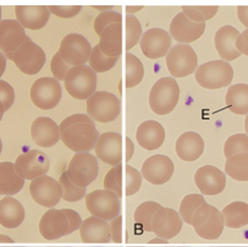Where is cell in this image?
<instances>
[{"instance_id": "cell-50", "label": "cell", "mask_w": 248, "mask_h": 247, "mask_svg": "<svg viewBox=\"0 0 248 247\" xmlns=\"http://www.w3.org/2000/svg\"><path fill=\"white\" fill-rule=\"evenodd\" d=\"M183 10V13L187 16V17L192 20L194 22H205L206 19L202 14L200 12L199 10L195 8V5H192V7H187V5H185V7L182 8Z\"/></svg>"}, {"instance_id": "cell-23", "label": "cell", "mask_w": 248, "mask_h": 247, "mask_svg": "<svg viewBox=\"0 0 248 247\" xmlns=\"http://www.w3.org/2000/svg\"><path fill=\"white\" fill-rule=\"evenodd\" d=\"M32 140L42 148H51L61 139L60 126L48 117H37L30 128Z\"/></svg>"}, {"instance_id": "cell-30", "label": "cell", "mask_w": 248, "mask_h": 247, "mask_svg": "<svg viewBox=\"0 0 248 247\" xmlns=\"http://www.w3.org/2000/svg\"><path fill=\"white\" fill-rule=\"evenodd\" d=\"M26 216L25 209L17 200L5 196L0 201V225L7 229H14L21 225Z\"/></svg>"}, {"instance_id": "cell-52", "label": "cell", "mask_w": 248, "mask_h": 247, "mask_svg": "<svg viewBox=\"0 0 248 247\" xmlns=\"http://www.w3.org/2000/svg\"><path fill=\"white\" fill-rule=\"evenodd\" d=\"M202 14L206 20H209L212 17H214V15H217L218 7L217 5H209V7H205V5H196L195 7Z\"/></svg>"}, {"instance_id": "cell-26", "label": "cell", "mask_w": 248, "mask_h": 247, "mask_svg": "<svg viewBox=\"0 0 248 247\" xmlns=\"http://www.w3.org/2000/svg\"><path fill=\"white\" fill-rule=\"evenodd\" d=\"M240 32L232 26H224L217 31L214 36V45L219 57L225 62L234 61L241 57L235 47V42Z\"/></svg>"}, {"instance_id": "cell-39", "label": "cell", "mask_w": 248, "mask_h": 247, "mask_svg": "<svg viewBox=\"0 0 248 247\" xmlns=\"http://www.w3.org/2000/svg\"><path fill=\"white\" fill-rule=\"evenodd\" d=\"M59 183L62 188V199L69 203H76L86 196V189L77 187L75 184H72L68 177L67 171H65L60 176Z\"/></svg>"}, {"instance_id": "cell-2", "label": "cell", "mask_w": 248, "mask_h": 247, "mask_svg": "<svg viewBox=\"0 0 248 247\" xmlns=\"http://www.w3.org/2000/svg\"><path fill=\"white\" fill-rule=\"evenodd\" d=\"M179 94L180 89L175 78L161 77L154 84L150 92V108L159 116L170 114L176 108Z\"/></svg>"}, {"instance_id": "cell-57", "label": "cell", "mask_w": 248, "mask_h": 247, "mask_svg": "<svg viewBox=\"0 0 248 247\" xmlns=\"http://www.w3.org/2000/svg\"><path fill=\"white\" fill-rule=\"evenodd\" d=\"M169 241L161 239V238H155L149 241V244H168Z\"/></svg>"}, {"instance_id": "cell-49", "label": "cell", "mask_w": 248, "mask_h": 247, "mask_svg": "<svg viewBox=\"0 0 248 247\" xmlns=\"http://www.w3.org/2000/svg\"><path fill=\"white\" fill-rule=\"evenodd\" d=\"M63 211L67 218H68V222H69V230H68V234L72 233L73 232H76V230L80 229L81 225H82V218L80 216V215L75 210L72 209H62Z\"/></svg>"}, {"instance_id": "cell-51", "label": "cell", "mask_w": 248, "mask_h": 247, "mask_svg": "<svg viewBox=\"0 0 248 247\" xmlns=\"http://www.w3.org/2000/svg\"><path fill=\"white\" fill-rule=\"evenodd\" d=\"M235 47L241 54L248 57V29L240 33V35L235 42Z\"/></svg>"}, {"instance_id": "cell-61", "label": "cell", "mask_w": 248, "mask_h": 247, "mask_svg": "<svg viewBox=\"0 0 248 247\" xmlns=\"http://www.w3.org/2000/svg\"><path fill=\"white\" fill-rule=\"evenodd\" d=\"M245 132H246V134L248 135V115H247V117L245 118Z\"/></svg>"}, {"instance_id": "cell-24", "label": "cell", "mask_w": 248, "mask_h": 247, "mask_svg": "<svg viewBox=\"0 0 248 247\" xmlns=\"http://www.w3.org/2000/svg\"><path fill=\"white\" fill-rule=\"evenodd\" d=\"M16 20L30 30H41L50 17L48 7L45 5H17L15 7Z\"/></svg>"}, {"instance_id": "cell-7", "label": "cell", "mask_w": 248, "mask_h": 247, "mask_svg": "<svg viewBox=\"0 0 248 247\" xmlns=\"http://www.w3.org/2000/svg\"><path fill=\"white\" fill-rule=\"evenodd\" d=\"M85 205L92 216L108 222L120 216L121 204L119 198L108 190H94L86 194Z\"/></svg>"}, {"instance_id": "cell-19", "label": "cell", "mask_w": 248, "mask_h": 247, "mask_svg": "<svg viewBox=\"0 0 248 247\" xmlns=\"http://www.w3.org/2000/svg\"><path fill=\"white\" fill-rule=\"evenodd\" d=\"M194 183L204 195H217L226 187V175L214 166H202L194 174Z\"/></svg>"}, {"instance_id": "cell-28", "label": "cell", "mask_w": 248, "mask_h": 247, "mask_svg": "<svg viewBox=\"0 0 248 247\" xmlns=\"http://www.w3.org/2000/svg\"><path fill=\"white\" fill-rule=\"evenodd\" d=\"M80 237L84 243H109V224L102 218L89 216L80 227Z\"/></svg>"}, {"instance_id": "cell-5", "label": "cell", "mask_w": 248, "mask_h": 247, "mask_svg": "<svg viewBox=\"0 0 248 247\" xmlns=\"http://www.w3.org/2000/svg\"><path fill=\"white\" fill-rule=\"evenodd\" d=\"M99 133L94 124L78 123L61 133V140L65 147L75 153H88L98 141Z\"/></svg>"}, {"instance_id": "cell-43", "label": "cell", "mask_w": 248, "mask_h": 247, "mask_svg": "<svg viewBox=\"0 0 248 247\" xmlns=\"http://www.w3.org/2000/svg\"><path fill=\"white\" fill-rule=\"evenodd\" d=\"M115 24L122 25V15L114 11H107V12L100 13L94 19L93 29L97 35H101V33L105 29L106 27Z\"/></svg>"}, {"instance_id": "cell-6", "label": "cell", "mask_w": 248, "mask_h": 247, "mask_svg": "<svg viewBox=\"0 0 248 247\" xmlns=\"http://www.w3.org/2000/svg\"><path fill=\"white\" fill-rule=\"evenodd\" d=\"M86 110L93 121L108 123L119 116L121 103L115 94L108 92H95L86 100Z\"/></svg>"}, {"instance_id": "cell-17", "label": "cell", "mask_w": 248, "mask_h": 247, "mask_svg": "<svg viewBox=\"0 0 248 247\" xmlns=\"http://www.w3.org/2000/svg\"><path fill=\"white\" fill-rule=\"evenodd\" d=\"M95 155L105 164L116 167L123 159V139L120 134L107 132L101 134L94 147Z\"/></svg>"}, {"instance_id": "cell-36", "label": "cell", "mask_w": 248, "mask_h": 247, "mask_svg": "<svg viewBox=\"0 0 248 247\" xmlns=\"http://www.w3.org/2000/svg\"><path fill=\"white\" fill-rule=\"evenodd\" d=\"M161 207L160 204L156 203L153 201H146L140 204L134 213V220L135 223L138 226L142 228V230L146 232H152V220L153 216Z\"/></svg>"}, {"instance_id": "cell-34", "label": "cell", "mask_w": 248, "mask_h": 247, "mask_svg": "<svg viewBox=\"0 0 248 247\" xmlns=\"http://www.w3.org/2000/svg\"><path fill=\"white\" fill-rule=\"evenodd\" d=\"M225 226L239 229L248 225V204L244 201H233L228 204L222 211Z\"/></svg>"}, {"instance_id": "cell-41", "label": "cell", "mask_w": 248, "mask_h": 247, "mask_svg": "<svg viewBox=\"0 0 248 247\" xmlns=\"http://www.w3.org/2000/svg\"><path fill=\"white\" fill-rule=\"evenodd\" d=\"M142 37V27L136 16L126 15L125 17V49L129 51Z\"/></svg>"}, {"instance_id": "cell-22", "label": "cell", "mask_w": 248, "mask_h": 247, "mask_svg": "<svg viewBox=\"0 0 248 247\" xmlns=\"http://www.w3.org/2000/svg\"><path fill=\"white\" fill-rule=\"evenodd\" d=\"M31 41L26 35L25 28L17 20L4 19L0 21V50L4 53H13L21 45Z\"/></svg>"}, {"instance_id": "cell-10", "label": "cell", "mask_w": 248, "mask_h": 247, "mask_svg": "<svg viewBox=\"0 0 248 247\" xmlns=\"http://www.w3.org/2000/svg\"><path fill=\"white\" fill-rule=\"evenodd\" d=\"M98 172V161L89 153H76L67 168V174L71 183L84 189L97 178Z\"/></svg>"}, {"instance_id": "cell-53", "label": "cell", "mask_w": 248, "mask_h": 247, "mask_svg": "<svg viewBox=\"0 0 248 247\" xmlns=\"http://www.w3.org/2000/svg\"><path fill=\"white\" fill-rule=\"evenodd\" d=\"M236 14L241 24L248 29V5H240L236 8Z\"/></svg>"}, {"instance_id": "cell-1", "label": "cell", "mask_w": 248, "mask_h": 247, "mask_svg": "<svg viewBox=\"0 0 248 247\" xmlns=\"http://www.w3.org/2000/svg\"><path fill=\"white\" fill-rule=\"evenodd\" d=\"M142 185V175L132 166L119 164L106 173L103 181L105 190L116 194L121 199L123 195L136 194Z\"/></svg>"}, {"instance_id": "cell-4", "label": "cell", "mask_w": 248, "mask_h": 247, "mask_svg": "<svg viewBox=\"0 0 248 247\" xmlns=\"http://www.w3.org/2000/svg\"><path fill=\"white\" fill-rule=\"evenodd\" d=\"M65 88L72 98L87 100L95 93L97 75L89 66L71 67L64 78Z\"/></svg>"}, {"instance_id": "cell-14", "label": "cell", "mask_w": 248, "mask_h": 247, "mask_svg": "<svg viewBox=\"0 0 248 247\" xmlns=\"http://www.w3.org/2000/svg\"><path fill=\"white\" fill-rule=\"evenodd\" d=\"M31 198L36 204L46 208H52L62 199L60 183L47 175L33 179L29 186Z\"/></svg>"}, {"instance_id": "cell-31", "label": "cell", "mask_w": 248, "mask_h": 247, "mask_svg": "<svg viewBox=\"0 0 248 247\" xmlns=\"http://www.w3.org/2000/svg\"><path fill=\"white\" fill-rule=\"evenodd\" d=\"M25 179H22L15 170L13 162H0V194L12 196L24 187Z\"/></svg>"}, {"instance_id": "cell-9", "label": "cell", "mask_w": 248, "mask_h": 247, "mask_svg": "<svg viewBox=\"0 0 248 247\" xmlns=\"http://www.w3.org/2000/svg\"><path fill=\"white\" fill-rule=\"evenodd\" d=\"M166 63L168 70L173 77H186L197 69V55L189 45L177 44L167 54Z\"/></svg>"}, {"instance_id": "cell-3", "label": "cell", "mask_w": 248, "mask_h": 247, "mask_svg": "<svg viewBox=\"0 0 248 247\" xmlns=\"http://www.w3.org/2000/svg\"><path fill=\"white\" fill-rule=\"evenodd\" d=\"M233 80V68L223 60L210 61L197 67L195 81L206 89H219L229 86Z\"/></svg>"}, {"instance_id": "cell-45", "label": "cell", "mask_w": 248, "mask_h": 247, "mask_svg": "<svg viewBox=\"0 0 248 247\" xmlns=\"http://www.w3.org/2000/svg\"><path fill=\"white\" fill-rule=\"evenodd\" d=\"M15 100V93L13 87L5 81L0 80V101H1L4 110L7 111L13 105Z\"/></svg>"}, {"instance_id": "cell-12", "label": "cell", "mask_w": 248, "mask_h": 247, "mask_svg": "<svg viewBox=\"0 0 248 247\" xmlns=\"http://www.w3.org/2000/svg\"><path fill=\"white\" fill-rule=\"evenodd\" d=\"M92 46L87 39L78 33H70L62 39L59 53L67 64L76 67L85 65L92 53Z\"/></svg>"}, {"instance_id": "cell-58", "label": "cell", "mask_w": 248, "mask_h": 247, "mask_svg": "<svg viewBox=\"0 0 248 247\" xmlns=\"http://www.w3.org/2000/svg\"><path fill=\"white\" fill-rule=\"evenodd\" d=\"M0 243H11V244H13L14 240L11 239L9 235L0 234Z\"/></svg>"}, {"instance_id": "cell-60", "label": "cell", "mask_w": 248, "mask_h": 247, "mask_svg": "<svg viewBox=\"0 0 248 247\" xmlns=\"http://www.w3.org/2000/svg\"><path fill=\"white\" fill-rule=\"evenodd\" d=\"M4 111H5V110H4V106H3L1 101H0V121H1V119H2Z\"/></svg>"}, {"instance_id": "cell-56", "label": "cell", "mask_w": 248, "mask_h": 247, "mask_svg": "<svg viewBox=\"0 0 248 247\" xmlns=\"http://www.w3.org/2000/svg\"><path fill=\"white\" fill-rule=\"evenodd\" d=\"M143 9V7H126L125 11L126 13H128V15H133L134 13L139 12V11H141Z\"/></svg>"}, {"instance_id": "cell-54", "label": "cell", "mask_w": 248, "mask_h": 247, "mask_svg": "<svg viewBox=\"0 0 248 247\" xmlns=\"http://www.w3.org/2000/svg\"><path fill=\"white\" fill-rule=\"evenodd\" d=\"M134 152H135V145L132 141V139L126 137L125 138V159L124 160L126 162L131 160L134 155Z\"/></svg>"}, {"instance_id": "cell-18", "label": "cell", "mask_w": 248, "mask_h": 247, "mask_svg": "<svg viewBox=\"0 0 248 247\" xmlns=\"http://www.w3.org/2000/svg\"><path fill=\"white\" fill-rule=\"evenodd\" d=\"M183 223L178 212L161 206L152 220V232L157 235V238L169 241L175 238L180 232Z\"/></svg>"}, {"instance_id": "cell-29", "label": "cell", "mask_w": 248, "mask_h": 247, "mask_svg": "<svg viewBox=\"0 0 248 247\" xmlns=\"http://www.w3.org/2000/svg\"><path fill=\"white\" fill-rule=\"evenodd\" d=\"M99 48L104 55L118 59L122 54L123 46V27L115 24L106 27L99 36Z\"/></svg>"}, {"instance_id": "cell-40", "label": "cell", "mask_w": 248, "mask_h": 247, "mask_svg": "<svg viewBox=\"0 0 248 247\" xmlns=\"http://www.w3.org/2000/svg\"><path fill=\"white\" fill-rule=\"evenodd\" d=\"M118 59L108 58L104 55L99 48V45L92 49V53L89 57V67L92 68L95 74H101V72H106L114 68Z\"/></svg>"}, {"instance_id": "cell-59", "label": "cell", "mask_w": 248, "mask_h": 247, "mask_svg": "<svg viewBox=\"0 0 248 247\" xmlns=\"http://www.w3.org/2000/svg\"><path fill=\"white\" fill-rule=\"evenodd\" d=\"M92 8H93V9H94V10H98V11H100L101 13L107 12V11H111V9H112L111 5H106V7H97V5H94V7H92Z\"/></svg>"}, {"instance_id": "cell-20", "label": "cell", "mask_w": 248, "mask_h": 247, "mask_svg": "<svg viewBox=\"0 0 248 247\" xmlns=\"http://www.w3.org/2000/svg\"><path fill=\"white\" fill-rule=\"evenodd\" d=\"M206 30L205 22L190 20L183 12L175 15L170 24V35L179 44L188 45L197 41Z\"/></svg>"}, {"instance_id": "cell-8", "label": "cell", "mask_w": 248, "mask_h": 247, "mask_svg": "<svg viewBox=\"0 0 248 247\" xmlns=\"http://www.w3.org/2000/svg\"><path fill=\"white\" fill-rule=\"evenodd\" d=\"M4 55L8 60L13 62L19 71L27 76L38 74L46 62L44 50L32 41L21 45L13 53H7Z\"/></svg>"}, {"instance_id": "cell-42", "label": "cell", "mask_w": 248, "mask_h": 247, "mask_svg": "<svg viewBox=\"0 0 248 247\" xmlns=\"http://www.w3.org/2000/svg\"><path fill=\"white\" fill-rule=\"evenodd\" d=\"M241 153H248L247 134L232 135L226 140L224 145V155L226 158Z\"/></svg>"}, {"instance_id": "cell-37", "label": "cell", "mask_w": 248, "mask_h": 247, "mask_svg": "<svg viewBox=\"0 0 248 247\" xmlns=\"http://www.w3.org/2000/svg\"><path fill=\"white\" fill-rule=\"evenodd\" d=\"M144 77V67L137 57L132 53L125 55V87L133 88L141 83Z\"/></svg>"}, {"instance_id": "cell-21", "label": "cell", "mask_w": 248, "mask_h": 247, "mask_svg": "<svg viewBox=\"0 0 248 247\" xmlns=\"http://www.w3.org/2000/svg\"><path fill=\"white\" fill-rule=\"evenodd\" d=\"M38 230L42 237L48 241L61 239L68 234V218L62 209H49L39 220Z\"/></svg>"}, {"instance_id": "cell-46", "label": "cell", "mask_w": 248, "mask_h": 247, "mask_svg": "<svg viewBox=\"0 0 248 247\" xmlns=\"http://www.w3.org/2000/svg\"><path fill=\"white\" fill-rule=\"evenodd\" d=\"M48 9L50 13L58 16L60 18H72L80 13L82 7H80V5H70V7L51 5V7H48Z\"/></svg>"}, {"instance_id": "cell-47", "label": "cell", "mask_w": 248, "mask_h": 247, "mask_svg": "<svg viewBox=\"0 0 248 247\" xmlns=\"http://www.w3.org/2000/svg\"><path fill=\"white\" fill-rule=\"evenodd\" d=\"M122 223H123V218L121 216H117L115 220H112L109 224L110 240L114 243H122L123 242Z\"/></svg>"}, {"instance_id": "cell-35", "label": "cell", "mask_w": 248, "mask_h": 247, "mask_svg": "<svg viewBox=\"0 0 248 247\" xmlns=\"http://www.w3.org/2000/svg\"><path fill=\"white\" fill-rule=\"evenodd\" d=\"M225 172L238 182H248V153L229 157L225 164Z\"/></svg>"}, {"instance_id": "cell-32", "label": "cell", "mask_w": 248, "mask_h": 247, "mask_svg": "<svg viewBox=\"0 0 248 247\" xmlns=\"http://www.w3.org/2000/svg\"><path fill=\"white\" fill-rule=\"evenodd\" d=\"M227 108L235 115H248V85L234 84L231 85L225 97Z\"/></svg>"}, {"instance_id": "cell-63", "label": "cell", "mask_w": 248, "mask_h": 247, "mask_svg": "<svg viewBox=\"0 0 248 247\" xmlns=\"http://www.w3.org/2000/svg\"><path fill=\"white\" fill-rule=\"evenodd\" d=\"M0 19H1V7H0ZM1 21V20H0Z\"/></svg>"}, {"instance_id": "cell-27", "label": "cell", "mask_w": 248, "mask_h": 247, "mask_svg": "<svg viewBox=\"0 0 248 247\" xmlns=\"http://www.w3.org/2000/svg\"><path fill=\"white\" fill-rule=\"evenodd\" d=\"M136 139L141 148L146 151L159 149L165 142L166 131L159 122L146 120L137 128Z\"/></svg>"}, {"instance_id": "cell-11", "label": "cell", "mask_w": 248, "mask_h": 247, "mask_svg": "<svg viewBox=\"0 0 248 247\" xmlns=\"http://www.w3.org/2000/svg\"><path fill=\"white\" fill-rule=\"evenodd\" d=\"M62 88L54 77H41L32 84L30 88V99L37 108L49 110L60 103Z\"/></svg>"}, {"instance_id": "cell-62", "label": "cell", "mask_w": 248, "mask_h": 247, "mask_svg": "<svg viewBox=\"0 0 248 247\" xmlns=\"http://www.w3.org/2000/svg\"><path fill=\"white\" fill-rule=\"evenodd\" d=\"M1 151H2V142H1V139H0V154H1Z\"/></svg>"}, {"instance_id": "cell-13", "label": "cell", "mask_w": 248, "mask_h": 247, "mask_svg": "<svg viewBox=\"0 0 248 247\" xmlns=\"http://www.w3.org/2000/svg\"><path fill=\"white\" fill-rule=\"evenodd\" d=\"M15 170L22 179L33 181L37 177L46 175L49 171L48 156L37 150H30L20 154L14 162Z\"/></svg>"}, {"instance_id": "cell-44", "label": "cell", "mask_w": 248, "mask_h": 247, "mask_svg": "<svg viewBox=\"0 0 248 247\" xmlns=\"http://www.w3.org/2000/svg\"><path fill=\"white\" fill-rule=\"evenodd\" d=\"M71 68L70 65H68L66 62L61 58L59 52H56L51 60V64H50V69H51L52 75L55 80L58 81H64V78L67 75V72Z\"/></svg>"}, {"instance_id": "cell-25", "label": "cell", "mask_w": 248, "mask_h": 247, "mask_svg": "<svg viewBox=\"0 0 248 247\" xmlns=\"http://www.w3.org/2000/svg\"><path fill=\"white\" fill-rule=\"evenodd\" d=\"M205 142L196 132H186L180 135L175 143L176 154L186 162H192L200 158L204 153Z\"/></svg>"}, {"instance_id": "cell-38", "label": "cell", "mask_w": 248, "mask_h": 247, "mask_svg": "<svg viewBox=\"0 0 248 247\" xmlns=\"http://www.w3.org/2000/svg\"><path fill=\"white\" fill-rule=\"evenodd\" d=\"M204 203H206V201L204 196L201 194L192 193L186 195L179 206V216L182 217L183 222L191 225L194 212Z\"/></svg>"}, {"instance_id": "cell-55", "label": "cell", "mask_w": 248, "mask_h": 247, "mask_svg": "<svg viewBox=\"0 0 248 247\" xmlns=\"http://www.w3.org/2000/svg\"><path fill=\"white\" fill-rule=\"evenodd\" d=\"M5 66H7V58H5V55L2 52H0V77L3 75Z\"/></svg>"}, {"instance_id": "cell-33", "label": "cell", "mask_w": 248, "mask_h": 247, "mask_svg": "<svg viewBox=\"0 0 248 247\" xmlns=\"http://www.w3.org/2000/svg\"><path fill=\"white\" fill-rule=\"evenodd\" d=\"M225 227L222 212L212 206L209 216L201 226L194 228L197 235L205 240H217L221 237Z\"/></svg>"}, {"instance_id": "cell-15", "label": "cell", "mask_w": 248, "mask_h": 247, "mask_svg": "<svg viewBox=\"0 0 248 247\" xmlns=\"http://www.w3.org/2000/svg\"><path fill=\"white\" fill-rule=\"evenodd\" d=\"M172 37L170 33L160 28H152L144 32L140 39V48L145 58L158 60L168 54L171 49Z\"/></svg>"}, {"instance_id": "cell-48", "label": "cell", "mask_w": 248, "mask_h": 247, "mask_svg": "<svg viewBox=\"0 0 248 247\" xmlns=\"http://www.w3.org/2000/svg\"><path fill=\"white\" fill-rule=\"evenodd\" d=\"M78 123H90V124H94L93 121L90 119L87 115L76 114V115H71L69 117H67L66 119H64L61 122L60 131L62 133L63 131H65L67 127H69L73 124H78Z\"/></svg>"}, {"instance_id": "cell-16", "label": "cell", "mask_w": 248, "mask_h": 247, "mask_svg": "<svg viewBox=\"0 0 248 247\" xmlns=\"http://www.w3.org/2000/svg\"><path fill=\"white\" fill-rule=\"evenodd\" d=\"M174 174V162L166 155H154L146 159L141 168V175L149 183L160 186L168 183Z\"/></svg>"}]
</instances>
